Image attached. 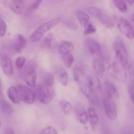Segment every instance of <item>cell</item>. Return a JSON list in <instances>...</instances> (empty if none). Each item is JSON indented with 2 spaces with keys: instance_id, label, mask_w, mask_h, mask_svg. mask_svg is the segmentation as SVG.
Segmentation results:
<instances>
[{
  "instance_id": "cell-1",
  "label": "cell",
  "mask_w": 134,
  "mask_h": 134,
  "mask_svg": "<svg viewBox=\"0 0 134 134\" xmlns=\"http://www.w3.org/2000/svg\"><path fill=\"white\" fill-rule=\"evenodd\" d=\"M114 48L118 63L122 67L126 68L128 63V55L124 44L120 40L117 39L114 41Z\"/></svg>"
},
{
  "instance_id": "cell-2",
  "label": "cell",
  "mask_w": 134,
  "mask_h": 134,
  "mask_svg": "<svg viewBox=\"0 0 134 134\" xmlns=\"http://www.w3.org/2000/svg\"><path fill=\"white\" fill-rule=\"evenodd\" d=\"M60 20V18L58 17L54 18L41 25L31 35L30 37L31 41L36 42L39 41L48 31L54 27Z\"/></svg>"
},
{
  "instance_id": "cell-3",
  "label": "cell",
  "mask_w": 134,
  "mask_h": 134,
  "mask_svg": "<svg viewBox=\"0 0 134 134\" xmlns=\"http://www.w3.org/2000/svg\"><path fill=\"white\" fill-rule=\"evenodd\" d=\"M50 87L44 85H40L36 88V96L43 104L50 103L55 96L54 92Z\"/></svg>"
},
{
  "instance_id": "cell-4",
  "label": "cell",
  "mask_w": 134,
  "mask_h": 134,
  "mask_svg": "<svg viewBox=\"0 0 134 134\" xmlns=\"http://www.w3.org/2000/svg\"><path fill=\"white\" fill-rule=\"evenodd\" d=\"M16 88L21 101L26 104H32L34 103L36 97L35 92L30 88L23 85H18Z\"/></svg>"
},
{
  "instance_id": "cell-5",
  "label": "cell",
  "mask_w": 134,
  "mask_h": 134,
  "mask_svg": "<svg viewBox=\"0 0 134 134\" xmlns=\"http://www.w3.org/2000/svg\"><path fill=\"white\" fill-rule=\"evenodd\" d=\"M103 104L107 117L111 120H114L117 116V109L113 98L105 95L103 99Z\"/></svg>"
},
{
  "instance_id": "cell-6",
  "label": "cell",
  "mask_w": 134,
  "mask_h": 134,
  "mask_svg": "<svg viewBox=\"0 0 134 134\" xmlns=\"http://www.w3.org/2000/svg\"><path fill=\"white\" fill-rule=\"evenodd\" d=\"M117 26L120 32L129 39H132L134 37L133 28L131 23L123 18L118 19Z\"/></svg>"
},
{
  "instance_id": "cell-7",
  "label": "cell",
  "mask_w": 134,
  "mask_h": 134,
  "mask_svg": "<svg viewBox=\"0 0 134 134\" xmlns=\"http://www.w3.org/2000/svg\"><path fill=\"white\" fill-rule=\"evenodd\" d=\"M85 44L89 53L94 55L102 57V50L99 44L92 38L88 37L85 40Z\"/></svg>"
},
{
  "instance_id": "cell-8",
  "label": "cell",
  "mask_w": 134,
  "mask_h": 134,
  "mask_svg": "<svg viewBox=\"0 0 134 134\" xmlns=\"http://www.w3.org/2000/svg\"><path fill=\"white\" fill-rule=\"evenodd\" d=\"M1 65L3 72L8 76H12L13 75L14 69L11 60L7 55L2 56L1 60Z\"/></svg>"
},
{
  "instance_id": "cell-9",
  "label": "cell",
  "mask_w": 134,
  "mask_h": 134,
  "mask_svg": "<svg viewBox=\"0 0 134 134\" xmlns=\"http://www.w3.org/2000/svg\"><path fill=\"white\" fill-rule=\"evenodd\" d=\"M74 110L78 120L81 124H86L88 121V118L84 107L80 103H77L74 107Z\"/></svg>"
},
{
  "instance_id": "cell-10",
  "label": "cell",
  "mask_w": 134,
  "mask_h": 134,
  "mask_svg": "<svg viewBox=\"0 0 134 134\" xmlns=\"http://www.w3.org/2000/svg\"><path fill=\"white\" fill-rule=\"evenodd\" d=\"M58 49L61 55L71 54L74 49V46L72 42L69 41H61L58 45Z\"/></svg>"
},
{
  "instance_id": "cell-11",
  "label": "cell",
  "mask_w": 134,
  "mask_h": 134,
  "mask_svg": "<svg viewBox=\"0 0 134 134\" xmlns=\"http://www.w3.org/2000/svg\"><path fill=\"white\" fill-rule=\"evenodd\" d=\"M37 75L36 70L33 68H30L26 74L25 77V81L27 85L31 87H36Z\"/></svg>"
},
{
  "instance_id": "cell-12",
  "label": "cell",
  "mask_w": 134,
  "mask_h": 134,
  "mask_svg": "<svg viewBox=\"0 0 134 134\" xmlns=\"http://www.w3.org/2000/svg\"><path fill=\"white\" fill-rule=\"evenodd\" d=\"M26 43V41L24 36L21 34H18L14 42V50L18 53H21L25 48Z\"/></svg>"
},
{
  "instance_id": "cell-13",
  "label": "cell",
  "mask_w": 134,
  "mask_h": 134,
  "mask_svg": "<svg viewBox=\"0 0 134 134\" xmlns=\"http://www.w3.org/2000/svg\"><path fill=\"white\" fill-rule=\"evenodd\" d=\"M88 118L90 121V124L92 130H94L98 126L99 118L95 110L92 107L88 110Z\"/></svg>"
},
{
  "instance_id": "cell-14",
  "label": "cell",
  "mask_w": 134,
  "mask_h": 134,
  "mask_svg": "<svg viewBox=\"0 0 134 134\" xmlns=\"http://www.w3.org/2000/svg\"><path fill=\"white\" fill-rule=\"evenodd\" d=\"M56 73L63 87H66L68 84V74L66 70L61 66L55 69Z\"/></svg>"
},
{
  "instance_id": "cell-15",
  "label": "cell",
  "mask_w": 134,
  "mask_h": 134,
  "mask_svg": "<svg viewBox=\"0 0 134 134\" xmlns=\"http://www.w3.org/2000/svg\"><path fill=\"white\" fill-rule=\"evenodd\" d=\"M98 20L103 25L108 29H111L114 27V23L110 16L102 11L98 17Z\"/></svg>"
},
{
  "instance_id": "cell-16",
  "label": "cell",
  "mask_w": 134,
  "mask_h": 134,
  "mask_svg": "<svg viewBox=\"0 0 134 134\" xmlns=\"http://www.w3.org/2000/svg\"><path fill=\"white\" fill-rule=\"evenodd\" d=\"M12 10L17 14H20L23 12L25 9L24 2L21 0H15L12 2L10 4Z\"/></svg>"
},
{
  "instance_id": "cell-17",
  "label": "cell",
  "mask_w": 134,
  "mask_h": 134,
  "mask_svg": "<svg viewBox=\"0 0 134 134\" xmlns=\"http://www.w3.org/2000/svg\"><path fill=\"white\" fill-rule=\"evenodd\" d=\"M0 109L1 111L6 115H11L15 111L12 105L4 99L0 100Z\"/></svg>"
},
{
  "instance_id": "cell-18",
  "label": "cell",
  "mask_w": 134,
  "mask_h": 134,
  "mask_svg": "<svg viewBox=\"0 0 134 134\" xmlns=\"http://www.w3.org/2000/svg\"><path fill=\"white\" fill-rule=\"evenodd\" d=\"M92 66L95 72L98 75H102L105 70V64L99 59H94L92 61Z\"/></svg>"
},
{
  "instance_id": "cell-19",
  "label": "cell",
  "mask_w": 134,
  "mask_h": 134,
  "mask_svg": "<svg viewBox=\"0 0 134 134\" xmlns=\"http://www.w3.org/2000/svg\"><path fill=\"white\" fill-rule=\"evenodd\" d=\"M8 95L9 99L15 104H18L20 103L21 100L16 87L14 86L10 87L8 91Z\"/></svg>"
},
{
  "instance_id": "cell-20",
  "label": "cell",
  "mask_w": 134,
  "mask_h": 134,
  "mask_svg": "<svg viewBox=\"0 0 134 134\" xmlns=\"http://www.w3.org/2000/svg\"><path fill=\"white\" fill-rule=\"evenodd\" d=\"M76 16L79 23L83 27H86L88 24L89 17L87 14L81 10H77Z\"/></svg>"
},
{
  "instance_id": "cell-21",
  "label": "cell",
  "mask_w": 134,
  "mask_h": 134,
  "mask_svg": "<svg viewBox=\"0 0 134 134\" xmlns=\"http://www.w3.org/2000/svg\"><path fill=\"white\" fill-rule=\"evenodd\" d=\"M59 105L61 110L65 114L67 115L72 114L73 111V107L68 101L64 99L61 100L59 102Z\"/></svg>"
},
{
  "instance_id": "cell-22",
  "label": "cell",
  "mask_w": 134,
  "mask_h": 134,
  "mask_svg": "<svg viewBox=\"0 0 134 134\" xmlns=\"http://www.w3.org/2000/svg\"><path fill=\"white\" fill-rule=\"evenodd\" d=\"M105 95L113 98L117 93V89L115 85L111 81H107L105 82Z\"/></svg>"
},
{
  "instance_id": "cell-23",
  "label": "cell",
  "mask_w": 134,
  "mask_h": 134,
  "mask_svg": "<svg viewBox=\"0 0 134 134\" xmlns=\"http://www.w3.org/2000/svg\"><path fill=\"white\" fill-rule=\"evenodd\" d=\"M111 70L113 75L118 80H123L124 79V76L122 73L121 68L119 66L117 63L116 62H114L111 65Z\"/></svg>"
},
{
  "instance_id": "cell-24",
  "label": "cell",
  "mask_w": 134,
  "mask_h": 134,
  "mask_svg": "<svg viewBox=\"0 0 134 134\" xmlns=\"http://www.w3.org/2000/svg\"><path fill=\"white\" fill-rule=\"evenodd\" d=\"M44 42L45 45L48 48L53 49L56 44V40L53 34H50L46 36L44 39Z\"/></svg>"
},
{
  "instance_id": "cell-25",
  "label": "cell",
  "mask_w": 134,
  "mask_h": 134,
  "mask_svg": "<svg viewBox=\"0 0 134 134\" xmlns=\"http://www.w3.org/2000/svg\"><path fill=\"white\" fill-rule=\"evenodd\" d=\"M61 57L67 69L70 68L74 60V57L73 55L71 53L65 55H62Z\"/></svg>"
},
{
  "instance_id": "cell-26",
  "label": "cell",
  "mask_w": 134,
  "mask_h": 134,
  "mask_svg": "<svg viewBox=\"0 0 134 134\" xmlns=\"http://www.w3.org/2000/svg\"><path fill=\"white\" fill-rule=\"evenodd\" d=\"M113 3L117 8L123 13H126L127 10V7L125 2L123 0H114Z\"/></svg>"
},
{
  "instance_id": "cell-27",
  "label": "cell",
  "mask_w": 134,
  "mask_h": 134,
  "mask_svg": "<svg viewBox=\"0 0 134 134\" xmlns=\"http://www.w3.org/2000/svg\"><path fill=\"white\" fill-rule=\"evenodd\" d=\"M54 82V77L52 74L47 72L44 79V85L48 87H51L53 85Z\"/></svg>"
},
{
  "instance_id": "cell-28",
  "label": "cell",
  "mask_w": 134,
  "mask_h": 134,
  "mask_svg": "<svg viewBox=\"0 0 134 134\" xmlns=\"http://www.w3.org/2000/svg\"><path fill=\"white\" fill-rule=\"evenodd\" d=\"M63 24L65 26L72 30H76L78 29L77 23L74 20L71 19H68L63 20Z\"/></svg>"
},
{
  "instance_id": "cell-29",
  "label": "cell",
  "mask_w": 134,
  "mask_h": 134,
  "mask_svg": "<svg viewBox=\"0 0 134 134\" xmlns=\"http://www.w3.org/2000/svg\"><path fill=\"white\" fill-rule=\"evenodd\" d=\"M41 134H58L57 130L54 127L48 126L42 130Z\"/></svg>"
},
{
  "instance_id": "cell-30",
  "label": "cell",
  "mask_w": 134,
  "mask_h": 134,
  "mask_svg": "<svg viewBox=\"0 0 134 134\" xmlns=\"http://www.w3.org/2000/svg\"><path fill=\"white\" fill-rule=\"evenodd\" d=\"M7 25L6 23L2 19H0V37L4 36L6 34Z\"/></svg>"
},
{
  "instance_id": "cell-31",
  "label": "cell",
  "mask_w": 134,
  "mask_h": 134,
  "mask_svg": "<svg viewBox=\"0 0 134 134\" xmlns=\"http://www.w3.org/2000/svg\"><path fill=\"white\" fill-rule=\"evenodd\" d=\"M86 27V29H85L84 32V34L85 35H87L94 33L96 31V28L91 23L88 24Z\"/></svg>"
},
{
  "instance_id": "cell-32",
  "label": "cell",
  "mask_w": 134,
  "mask_h": 134,
  "mask_svg": "<svg viewBox=\"0 0 134 134\" xmlns=\"http://www.w3.org/2000/svg\"><path fill=\"white\" fill-rule=\"evenodd\" d=\"M26 61V59L23 56H20L17 59L15 62L16 66L19 69H21L24 66L25 63Z\"/></svg>"
},
{
  "instance_id": "cell-33",
  "label": "cell",
  "mask_w": 134,
  "mask_h": 134,
  "mask_svg": "<svg viewBox=\"0 0 134 134\" xmlns=\"http://www.w3.org/2000/svg\"><path fill=\"white\" fill-rule=\"evenodd\" d=\"M88 11L92 15L97 18L100 14L102 11L98 8L91 7L89 8H88Z\"/></svg>"
},
{
  "instance_id": "cell-34",
  "label": "cell",
  "mask_w": 134,
  "mask_h": 134,
  "mask_svg": "<svg viewBox=\"0 0 134 134\" xmlns=\"http://www.w3.org/2000/svg\"><path fill=\"white\" fill-rule=\"evenodd\" d=\"M129 94L131 99L133 102L134 99V86H133V82L131 81L129 84L128 88Z\"/></svg>"
},
{
  "instance_id": "cell-35",
  "label": "cell",
  "mask_w": 134,
  "mask_h": 134,
  "mask_svg": "<svg viewBox=\"0 0 134 134\" xmlns=\"http://www.w3.org/2000/svg\"><path fill=\"white\" fill-rule=\"evenodd\" d=\"M129 73L131 79V81L133 82L134 80V66L133 63H131L129 65L128 67Z\"/></svg>"
},
{
  "instance_id": "cell-36",
  "label": "cell",
  "mask_w": 134,
  "mask_h": 134,
  "mask_svg": "<svg viewBox=\"0 0 134 134\" xmlns=\"http://www.w3.org/2000/svg\"><path fill=\"white\" fill-rule=\"evenodd\" d=\"M41 3H42L41 1H35L32 6V8L33 10H37L40 6Z\"/></svg>"
},
{
  "instance_id": "cell-37",
  "label": "cell",
  "mask_w": 134,
  "mask_h": 134,
  "mask_svg": "<svg viewBox=\"0 0 134 134\" xmlns=\"http://www.w3.org/2000/svg\"><path fill=\"white\" fill-rule=\"evenodd\" d=\"M5 134H15V133L11 127H8L5 130Z\"/></svg>"
},
{
  "instance_id": "cell-38",
  "label": "cell",
  "mask_w": 134,
  "mask_h": 134,
  "mask_svg": "<svg viewBox=\"0 0 134 134\" xmlns=\"http://www.w3.org/2000/svg\"><path fill=\"white\" fill-rule=\"evenodd\" d=\"M3 87H2L1 81L0 80V100L3 99Z\"/></svg>"
},
{
  "instance_id": "cell-39",
  "label": "cell",
  "mask_w": 134,
  "mask_h": 134,
  "mask_svg": "<svg viewBox=\"0 0 134 134\" xmlns=\"http://www.w3.org/2000/svg\"><path fill=\"white\" fill-rule=\"evenodd\" d=\"M126 2H127L129 4H132L134 3V1H131V0H129V1H127Z\"/></svg>"
},
{
  "instance_id": "cell-40",
  "label": "cell",
  "mask_w": 134,
  "mask_h": 134,
  "mask_svg": "<svg viewBox=\"0 0 134 134\" xmlns=\"http://www.w3.org/2000/svg\"><path fill=\"white\" fill-rule=\"evenodd\" d=\"M1 125H2V123H1V121L0 120V128H1Z\"/></svg>"
},
{
  "instance_id": "cell-41",
  "label": "cell",
  "mask_w": 134,
  "mask_h": 134,
  "mask_svg": "<svg viewBox=\"0 0 134 134\" xmlns=\"http://www.w3.org/2000/svg\"><path fill=\"white\" fill-rule=\"evenodd\" d=\"M132 21L133 22V20H134V16H133V15H132Z\"/></svg>"
}]
</instances>
